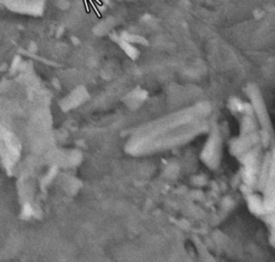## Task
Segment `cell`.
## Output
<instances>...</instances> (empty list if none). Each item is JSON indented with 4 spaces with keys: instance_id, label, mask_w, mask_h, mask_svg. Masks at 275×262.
Listing matches in <instances>:
<instances>
[{
    "instance_id": "cell-2",
    "label": "cell",
    "mask_w": 275,
    "mask_h": 262,
    "mask_svg": "<svg viewBox=\"0 0 275 262\" xmlns=\"http://www.w3.org/2000/svg\"><path fill=\"white\" fill-rule=\"evenodd\" d=\"M96 1H97V2L99 3V5H101V3H102V2H101V1H100V0H96Z\"/></svg>"
},
{
    "instance_id": "cell-1",
    "label": "cell",
    "mask_w": 275,
    "mask_h": 262,
    "mask_svg": "<svg viewBox=\"0 0 275 262\" xmlns=\"http://www.w3.org/2000/svg\"><path fill=\"white\" fill-rule=\"evenodd\" d=\"M89 2H90V5H93V10H95V12H96V13H97V16H98V17H101V14H100V12H99V11H98V10H97V8H96L95 3L93 2V0H89Z\"/></svg>"
}]
</instances>
